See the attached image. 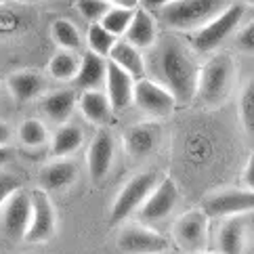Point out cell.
Returning a JSON list of instances; mask_svg holds the SVG:
<instances>
[{
	"instance_id": "1",
	"label": "cell",
	"mask_w": 254,
	"mask_h": 254,
	"mask_svg": "<svg viewBox=\"0 0 254 254\" xmlns=\"http://www.w3.org/2000/svg\"><path fill=\"white\" fill-rule=\"evenodd\" d=\"M147 78L166 86L177 99V105H189L195 99L199 65L197 55L189 49L187 40L177 34L160 36L156 47L145 57Z\"/></svg>"
},
{
	"instance_id": "2",
	"label": "cell",
	"mask_w": 254,
	"mask_h": 254,
	"mask_svg": "<svg viewBox=\"0 0 254 254\" xmlns=\"http://www.w3.org/2000/svg\"><path fill=\"white\" fill-rule=\"evenodd\" d=\"M233 0H172L151 11L160 25H164L172 34H193L202 30L208 21L223 13Z\"/></svg>"
},
{
	"instance_id": "3",
	"label": "cell",
	"mask_w": 254,
	"mask_h": 254,
	"mask_svg": "<svg viewBox=\"0 0 254 254\" xmlns=\"http://www.w3.org/2000/svg\"><path fill=\"white\" fill-rule=\"evenodd\" d=\"M235 86V63L227 53H214L199 65L195 99L199 105L214 110L231 97Z\"/></svg>"
},
{
	"instance_id": "4",
	"label": "cell",
	"mask_w": 254,
	"mask_h": 254,
	"mask_svg": "<svg viewBox=\"0 0 254 254\" xmlns=\"http://www.w3.org/2000/svg\"><path fill=\"white\" fill-rule=\"evenodd\" d=\"M244 23V6L240 2H233L219 13L212 21H208L202 30L187 36V44L195 55H214L223 44L233 38V34Z\"/></svg>"
},
{
	"instance_id": "5",
	"label": "cell",
	"mask_w": 254,
	"mask_h": 254,
	"mask_svg": "<svg viewBox=\"0 0 254 254\" xmlns=\"http://www.w3.org/2000/svg\"><path fill=\"white\" fill-rule=\"evenodd\" d=\"M158 183H160V177L153 170H143L132 175L114 199L112 210H110V223L112 225L124 223L132 212H137Z\"/></svg>"
},
{
	"instance_id": "6",
	"label": "cell",
	"mask_w": 254,
	"mask_h": 254,
	"mask_svg": "<svg viewBox=\"0 0 254 254\" xmlns=\"http://www.w3.org/2000/svg\"><path fill=\"white\" fill-rule=\"evenodd\" d=\"M132 103L137 110L149 118H168L177 107V99L166 86L151 78H139L134 80L132 90Z\"/></svg>"
},
{
	"instance_id": "7",
	"label": "cell",
	"mask_w": 254,
	"mask_h": 254,
	"mask_svg": "<svg viewBox=\"0 0 254 254\" xmlns=\"http://www.w3.org/2000/svg\"><path fill=\"white\" fill-rule=\"evenodd\" d=\"M202 212L208 219H229L254 212V191L248 189H221L204 197Z\"/></svg>"
},
{
	"instance_id": "8",
	"label": "cell",
	"mask_w": 254,
	"mask_h": 254,
	"mask_svg": "<svg viewBox=\"0 0 254 254\" xmlns=\"http://www.w3.org/2000/svg\"><path fill=\"white\" fill-rule=\"evenodd\" d=\"M118 248L122 254H162L168 250V240L143 223H132L118 233Z\"/></svg>"
},
{
	"instance_id": "9",
	"label": "cell",
	"mask_w": 254,
	"mask_h": 254,
	"mask_svg": "<svg viewBox=\"0 0 254 254\" xmlns=\"http://www.w3.org/2000/svg\"><path fill=\"white\" fill-rule=\"evenodd\" d=\"M30 197H32V221L23 240L30 244H42L51 240L57 231V212L49 193L42 191V189H34Z\"/></svg>"
},
{
	"instance_id": "10",
	"label": "cell",
	"mask_w": 254,
	"mask_h": 254,
	"mask_svg": "<svg viewBox=\"0 0 254 254\" xmlns=\"http://www.w3.org/2000/svg\"><path fill=\"white\" fill-rule=\"evenodd\" d=\"M208 223H210V219L202 212V208L183 212L175 223V238L179 246L191 254L202 252L208 242Z\"/></svg>"
},
{
	"instance_id": "11",
	"label": "cell",
	"mask_w": 254,
	"mask_h": 254,
	"mask_svg": "<svg viewBox=\"0 0 254 254\" xmlns=\"http://www.w3.org/2000/svg\"><path fill=\"white\" fill-rule=\"evenodd\" d=\"M177 204H179V189L175 185V181L166 177L153 187L149 197L143 202V206L139 208V216L145 223L164 221L172 214Z\"/></svg>"
},
{
	"instance_id": "12",
	"label": "cell",
	"mask_w": 254,
	"mask_h": 254,
	"mask_svg": "<svg viewBox=\"0 0 254 254\" xmlns=\"http://www.w3.org/2000/svg\"><path fill=\"white\" fill-rule=\"evenodd\" d=\"M160 141H162V126L149 120L128 126L122 137L124 151L134 160L149 158L160 147Z\"/></svg>"
},
{
	"instance_id": "13",
	"label": "cell",
	"mask_w": 254,
	"mask_h": 254,
	"mask_svg": "<svg viewBox=\"0 0 254 254\" xmlns=\"http://www.w3.org/2000/svg\"><path fill=\"white\" fill-rule=\"evenodd\" d=\"M32 221V197L25 191H17L8 197L2 212V229L8 238L23 240Z\"/></svg>"
},
{
	"instance_id": "14",
	"label": "cell",
	"mask_w": 254,
	"mask_h": 254,
	"mask_svg": "<svg viewBox=\"0 0 254 254\" xmlns=\"http://www.w3.org/2000/svg\"><path fill=\"white\" fill-rule=\"evenodd\" d=\"M158 38H160V23L156 19V15L145 6L134 8L132 21L124 34V40L130 42L132 47L139 49L141 53H149L156 47Z\"/></svg>"
},
{
	"instance_id": "15",
	"label": "cell",
	"mask_w": 254,
	"mask_h": 254,
	"mask_svg": "<svg viewBox=\"0 0 254 254\" xmlns=\"http://www.w3.org/2000/svg\"><path fill=\"white\" fill-rule=\"evenodd\" d=\"M116 156V141L114 134L107 128H99L97 134L90 141V147L86 151V162H88V172L93 181H101L107 177V172L112 170Z\"/></svg>"
},
{
	"instance_id": "16",
	"label": "cell",
	"mask_w": 254,
	"mask_h": 254,
	"mask_svg": "<svg viewBox=\"0 0 254 254\" xmlns=\"http://www.w3.org/2000/svg\"><path fill=\"white\" fill-rule=\"evenodd\" d=\"M105 97L110 101L114 112H122L132 103V90L134 78L128 76L124 69L107 61V74H105Z\"/></svg>"
},
{
	"instance_id": "17",
	"label": "cell",
	"mask_w": 254,
	"mask_h": 254,
	"mask_svg": "<svg viewBox=\"0 0 254 254\" xmlns=\"http://www.w3.org/2000/svg\"><path fill=\"white\" fill-rule=\"evenodd\" d=\"M248 242L246 216H229L223 219L216 229V252L219 254H244Z\"/></svg>"
},
{
	"instance_id": "18",
	"label": "cell",
	"mask_w": 254,
	"mask_h": 254,
	"mask_svg": "<svg viewBox=\"0 0 254 254\" xmlns=\"http://www.w3.org/2000/svg\"><path fill=\"white\" fill-rule=\"evenodd\" d=\"M6 86L11 90V95L15 97L17 103H28L44 93V88H47V78H44L42 71L19 69V71H13V74L8 76Z\"/></svg>"
},
{
	"instance_id": "19",
	"label": "cell",
	"mask_w": 254,
	"mask_h": 254,
	"mask_svg": "<svg viewBox=\"0 0 254 254\" xmlns=\"http://www.w3.org/2000/svg\"><path fill=\"white\" fill-rule=\"evenodd\" d=\"M105 74H107V59L86 51L80 55L78 74L71 82H74L78 90H101V86L105 84Z\"/></svg>"
},
{
	"instance_id": "20",
	"label": "cell",
	"mask_w": 254,
	"mask_h": 254,
	"mask_svg": "<svg viewBox=\"0 0 254 254\" xmlns=\"http://www.w3.org/2000/svg\"><path fill=\"white\" fill-rule=\"evenodd\" d=\"M76 107H78V95H76V90H71V88L53 90L40 103L42 114L47 116L53 124H59V126L67 124V120L71 118Z\"/></svg>"
},
{
	"instance_id": "21",
	"label": "cell",
	"mask_w": 254,
	"mask_h": 254,
	"mask_svg": "<svg viewBox=\"0 0 254 254\" xmlns=\"http://www.w3.org/2000/svg\"><path fill=\"white\" fill-rule=\"evenodd\" d=\"M107 61H112L114 65H118L120 69H124L128 76H132L134 80L145 78L147 76V65H145V53H141L139 49H134L130 42H126L124 38H118L116 44L112 47Z\"/></svg>"
},
{
	"instance_id": "22",
	"label": "cell",
	"mask_w": 254,
	"mask_h": 254,
	"mask_svg": "<svg viewBox=\"0 0 254 254\" xmlns=\"http://www.w3.org/2000/svg\"><path fill=\"white\" fill-rule=\"evenodd\" d=\"M78 179V166L67 158H55L40 170L42 191H61Z\"/></svg>"
},
{
	"instance_id": "23",
	"label": "cell",
	"mask_w": 254,
	"mask_h": 254,
	"mask_svg": "<svg viewBox=\"0 0 254 254\" xmlns=\"http://www.w3.org/2000/svg\"><path fill=\"white\" fill-rule=\"evenodd\" d=\"M78 110L86 122L99 126V128H105L114 114L103 90H82L78 95Z\"/></svg>"
},
{
	"instance_id": "24",
	"label": "cell",
	"mask_w": 254,
	"mask_h": 254,
	"mask_svg": "<svg viewBox=\"0 0 254 254\" xmlns=\"http://www.w3.org/2000/svg\"><path fill=\"white\" fill-rule=\"evenodd\" d=\"M84 143V130L76 124H61L51 137V153L53 158H69Z\"/></svg>"
},
{
	"instance_id": "25",
	"label": "cell",
	"mask_w": 254,
	"mask_h": 254,
	"mask_svg": "<svg viewBox=\"0 0 254 254\" xmlns=\"http://www.w3.org/2000/svg\"><path fill=\"white\" fill-rule=\"evenodd\" d=\"M80 55L74 51H57L49 59V76L57 82H71L78 74Z\"/></svg>"
},
{
	"instance_id": "26",
	"label": "cell",
	"mask_w": 254,
	"mask_h": 254,
	"mask_svg": "<svg viewBox=\"0 0 254 254\" xmlns=\"http://www.w3.org/2000/svg\"><path fill=\"white\" fill-rule=\"evenodd\" d=\"M51 38L61 51H74L82 47V34H80L78 25L69 19H55L51 23Z\"/></svg>"
},
{
	"instance_id": "27",
	"label": "cell",
	"mask_w": 254,
	"mask_h": 254,
	"mask_svg": "<svg viewBox=\"0 0 254 254\" xmlns=\"http://www.w3.org/2000/svg\"><path fill=\"white\" fill-rule=\"evenodd\" d=\"M238 114L244 126V132L254 141V74L244 82L238 99Z\"/></svg>"
},
{
	"instance_id": "28",
	"label": "cell",
	"mask_w": 254,
	"mask_h": 254,
	"mask_svg": "<svg viewBox=\"0 0 254 254\" xmlns=\"http://www.w3.org/2000/svg\"><path fill=\"white\" fill-rule=\"evenodd\" d=\"M118 38H114V36L107 32L101 23H90L88 25V32H86V51L95 53V55L107 59V55H110L112 47L116 44Z\"/></svg>"
},
{
	"instance_id": "29",
	"label": "cell",
	"mask_w": 254,
	"mask_h": 254,
	"mask_svg": "<svg viewBox=\"0 0 254 254\" xmlns=\"http://www.w3.org/2000/svg\"><path fill=\"white\" fill-rule=\"evenodd\" d=\"M17 137L25 145V147H40L49 141V130L47 124L38 118H30V120H23L19 124V130H17Z\"/></svg>"
},
{
	"instance_id": "30",
	"label": "cell",
	"mask_w": 254,
	"mask_h": 254,
	"mask_svg": "<svg viewBox=\"0 0 254 254\" xmlns=\"http://www.w3.org/2000/svg\"><path fill=\"white\" fill-rule=\"evenodd\" d=\"M132 15L134 11L132 8H120V6H112L110 11L105 13V17L99 23L103 25V28L110 32L114 38H124L126 30H128V25L132 21Z\"/></svg>"
},
{
	"instance_id": "31",
	"label": "cell",
	"mask_w": 254,
	"mask_h": 254,
	"mask_svg": "<svg viewBox=\"0 0 254 254\" xmlns=\"http://www.w3.org/2000/svg\"><path fill=\"white\" fill-rule=\"evenodd\" d=\"M76 11L84 17V19L90 23H99L105 17V13L112 8V4L107 0H74Z\"/></svg>"
},
{
	"instance_id": "32",
	"label": "cell",
	"mask_w": 254,
	"mask_h": 254,
	"mask_svg": "<svg viewBox=\"0 0 254 254\" xmlns=\"http://www.w3.org/2000/svg\"><path fill=\"white\" fill-rule=\"evenodd\" d=\"M233 49L242 55H254V19L242 23L233 34Z\"/></svg>"
},
{
	"instance_id": "33",
	"label": "cell",
	"mask_w": 254,
	"mask_h": 254,
	"mask_svg": "<svg viewBox=\"0 0 254 254\" xmlns=\"http://www.w3.org/2000/svg\"><path fill=\"white\" fill-rule=\"evenodd\" d=\"M19 189H21V183L15 175H11V172H0V208L8 202V197L13 193L19 191Z\"/></svg>"
},
{
	"instance_id": "34",
	"label": "cell",
	"mask_w": 254,
	"mask_h": 254,
	"mask_svg": "<svg viewBox=\"0 0 254 254\" xmlns=\"http://www.w3.org/2000/svg\"><path fill=\"white\" fill-rule=\"evenodd\" d=\"M242 181H244V189H248V191H254V151L250 153V158H248V162H246V168H244Z\"/></svg>"
},
{
	"instance_id": "35",
	"label": "cell",
	"mask_w": 254,
	"mask_h": 254,
	"mask_svg": "<svg viewBox=\"0 0 254 254\" xmlns=\"http://www.w3.org/2000/svg\"><path fill=\"white\" fill-rule=\"evenodd\" d=\"M13 132H11V126H8L6 122L0 120V147H6L8 141H11Z\"/></svg>"
},
{
	"instance_id": "36",
	"label": "cell",
	"mask_w": 254,
	"mask_h": 254,
	"mask_svg": "<svg viewBox=\"0 0 254 254\" xmlns=\"http://www.w3.org/2000/svg\"><path fill=\"white\" fill-rule=\"evenodd\" d=\"M112 6H120V8H139L141 6V0H107Z\"/></svg>"
},
{
	"instance_id": "37",
	"label": "cell",
	"mask_w": 254,
	"mask_h": 254,
	"mask_svg": "<svg viewBox=\"0 0 254 254\" xmlns=\"http://www.w3.org/2000/svg\"><path fill=\"white\" fill-rule=\"evenodd\" d=\"M168 2H172V0H141V6L149 8V11H156V8L164 6V4H168Z\"/></svg>"
},
{
	"instance_id": "38",
	"label": "cell",
	"mask_w": 254,
	"mask_h": 254,
	"mask_svg": "<svg viewBox=\"0 0 254 254\" xmlns=\"http://www.w3.org/2000/svg\"><path fill=\"white\" fill-rule=\"evenodd\" d=\"M8 158H11V151H8L6 147H0V164H4Z\"/></svg>"
},
{
	"instance_id": "39",
	"label": "cell",
	"mask_w": 254,
	"mask_h": 254,
	"mask_svg": "<svg viewBox=\"0 0 254 254\" xmlns=\"http://www.w3.org/2000/svg\"><path fill=\"white\" fill-rule=\"evenodd\" d=\"M242 2H244V4H252V6H254V0H240V4H242Z\"/></svg>"
},
{
	"instance_id": "40",
	"label": "cell",
	"mask_w": 254,
	"mask_h": 254,
	"mask_svg": "<svg viewBox=\"0 0 254 254\" xmlns=\"http://www.w3.org/2000/svg\"><path fill=\"white\" fill-rule=\"evenodd\" d=\"M195 254H219V252H208V250H202V252H195Z\"/></svg>"
},
{
	"instance_id": "41",
	"label": "cell",
	"mask_w": 254,
	"mask_h": 254,
	"mask_svg": "<svg viewBox=\"0 0 254 254\" xmlns=\"http://www.w3.org/2000/svg\"><path fill=\"white\" fill-rule=\"evenodd\" d=\"M170 254H181V252H170Z\"/></svg>"
}]
</instances>
